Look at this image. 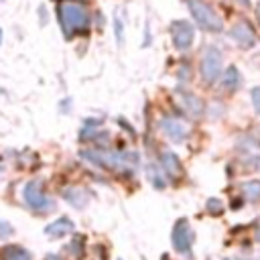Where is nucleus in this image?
<instances>
[{
	"label": "nucleus",
	"instance_id": "f257e3e1",
	"mask_svg": "<svg viewBox=\"0 0 260 260\" xmlns=\"http://www.w3.org/2000/svg\"><path fill=\"white\" fill-rule=\"evenodd\" d=\"M57 12H59L61 28L67 37L77 35V32H85L89 28V14L83 6L75 4V2H61L57 6Z\"/></svg>",
	"mask_w": 260,
	"mask_h": 260
},
{
	"label": "nucleus",
	"instance_id": "f03ea898",
	"mask_svg": "<svg viewBox=\"0 0 260 260\" xmlns=\"http://www.w3.org/2000/svg\"><path fill=\"white\" fill-rule=\"evenodd\" d=\"M81 158H87L91 165L106 167V169H122L124 165H136L138 154L136 152H116L106 148H93V150H81Z\"/></svg>",
	"mask_w": 260,
	"mask_h": 260
},
{
	"label": "nucleus",
	"instance_id": "7ed1b4c3",
	"mask_svg": "<svg viewBox=\"0 0 260 260\" xmlns=\"http://www.w3.org/2000/svg\"><path fill=\"white\" fill-rule=\"evenodd\" d=\"M187 6L191 10V16L195 18V22L209 30V32H219L221 30V18L217 16V12L203 0H187Z\"/></svg>",
	"mask_w": 260,
	"mask_h": 260
},
{
	"label": "nucleus",
	"instance_id": "20e7f679",
	"mask_svg": "<svg viewBox=\"0 0 260 260\" xmlns=\"http://www.w3.org/2000/svg\"><path fill=\"white\" fill-rule=\"evenodd\" d=\"M201 77L207 85H211L217 77H219V71H221V53L219 49L215 47H207L203 57H201Z\"/></svg>",
	"mask_w": 260,
	"mask_h": 260
},
{
	"label": "nucleus",
	"instance_id": "39448f33",
	"mask_svg": "<svg viewBox=\"0 0 260 260\" xmlns=\"http://www.w3.org/2000/svg\"><path fill=\"white\" fill-rule=\"evenodd\" d=\"M22 197L24 203L35 211H45L47 207H53V201H49V197L43 193V185L39 181H28L22 189Z\"/></svg>",
	"mask_w": 260,
	"mask_h": 260
},
{
	"label": "nucleus",
	"instance_id": "423d86ee",
	"mask_svg": "<svg viewBox=\"0 0 260 260\" xmlns=\"http://www.w3.org/2000/svg\"><path fill=\"white\" fill-rule=\"evenodd\" d=\"M173 248L177 250V252H181V254H187L189 250H191V244H193V232H191V225H189V221L183 217V219H179L177 223H175V228H173Z\"/></svg>",
	"mask_w": 260,
	"mask_h": 260
},
{
	"label": "nucleus",
	"instance_id": "0eeeda50",
	"mask_svg": "<svg viewBox=\"0 0 260 260\" xmlns=\"http://www.w3.org/2000/svg\"><path fill=\"white\" fill-rule=\"evenodd\" d=\"M171 37H173V45L179 51H185V49L191 47L193 37H195V30H193L191 22H187V20H175L171 24Z\"/></svg>",
	"mask_w": 260,
	"mask_h": 260
},
{
	"label": "nucleus",
	"instance_id": "6e6552de",
	"mask_svg": "<svg viewBox=\"0 0 260 260\" xmlns=\"http://www.w3.org/2000/svg\"><path fill=\"white\" fill-rule=\"evenodd\" d=\"M230 37L232 41H236L240 47H252L256 43V35H254V28L246 22V20H240L232 26L230 30Z\"/></svg>",
	"mask_w": 260,
	"mask_h": 260
},
{
	"label": "nucleus",
	"instance_id": "1a4fd4ad",
	"mask_svg": "<svg viewBox=\"0 0 260 260\" xmlns=\"http://www.w3.org/2000/svg\"><path fill=\"white\" fill-rule=\"evenodd\" d=\"M160 128L165 132V136L171 138L173 142H183L187 138V132H189L187 126L181 120H177V118H165V120H160Z\"/></svg>",
	"mask_w": 260,
	"mask_h": 260
},
{
	"label": "nucleus",
	"instance_id": "9d476101",
	"mask_svg": "<svg viewBox=\"0 0 260 260\" xmlns=\"http://www.w3.org/2000/svg\"><path fill=\"white\" fill-rule=\"evenodd\" d=\"M63 199L67 203H71L73 207H85L89 203V199H91V193L87 189H83V187H67L63 191Z\"/></svg>",
	"mask_w": 260,
	"mask_h": 260
},
{
	"label": "nucleus",
	"instance_id": "9b49d317",
	"mask_svg": "<svg viewBox=\"0 0 260 260\" xmlns=\"http://www.w3.org/2000/svg\"><path fill=\"white\" fill-rule=\"evenodd\" d=\"M71 230H73L71 219H67V217H59V219H55L53 223H49V225L45 228V236H49V238H61V236L69 234Z\"/></svg>",
	"mask_w": 260,
	"mask_h": 260
},
{
	"label": "nucleus",
	"instance_id": "f8f14e48",
	"mask_svg": "<svg viewBox=\"0 0 260 260\" xmlns=\"http://www.w3.org/2000/svg\"><path fill=\"white\" fill-rule=\"evenodd\" d=\"M160 167L165 169V173H167L169 177H177V175L181 173L179 156H177L175 152H171V150H165V152L160 154Z\"/></svg>",
	"mask_w": 260,
	"mask_h": 260
},
{
	"label": "nucleus",
	"instance_id": "ddd939ff",
	"mask_svg": "<svg viewBox=\"0 0 260 260\" xmlns=\"http://www.w3.org/2000/svg\"><path fill=\"white\" fill-rule=\"evenodd\" d=\"M181 104L187 110V114H191L195 118L203 114V102L193 93H181Z\"/></svg>",
	"mask_w": 260,
	"mask_h": 260
},
{
	"label": "nucleus",
	"instance_id": "4468645a",
	"mask_svg": "<svg viewBox=\"0 0 260 260\" xmlns=\"http://www.w3.org/2000/svg\"><path fill=\"white\" fill-rule=\"evenodd\" d=\"M2 260H32V256L20 246H6L2 250Z\"/></svg>",
	"mask_w": 260,
	"mask_h": 260
},
{
	"label": "nucleus",
	"instance_id": "2eb2a0df",
	"mask_svg": "<svg viewBox=\"0 0 260 260\" xmlns=\"http://www.w3.org/2000/svg\"><path fill=\"white\" fill-rule=\"evenodd\" d=\"M221 85L225 87V89H238L240 87V71L236 69V67H228L225 69V73H223V81H221Z\"/></svg>",
	"mask_w": 260,
	"mask_h": 260
},
{
	"label": "nucleus",
	"instance_id": "dca6fc26",
	"mask_svg": "<svg viewBox=\"0 0 260 260\" xmlns=\"http://www.w3.org/2000/svg\"><path fill=\"white\" fill-rule=\"evenodd\" d=\"M242 195L250 201H258L260 199V181H246L242 185Z\"/></svg>",
	"mask_w": 260,
	"mask_h": 260
},
{
	"label": "nucleus",
	"instance_id": "f3484780",
	"mask_svg": "<svg viewBox=\"0 0 260 260\" xmlns=\"http://www.w3.org/2000/svg\"><path fill=\"white\" fill-rule=\"evenodd\" d=\"M148 173H150V183H152L156 189H162V187H165V181H160L158 171H156L154 167H150V169H148Z\"/></svg>",
	"mask_w": 260,
	"mask_h": 260
},
{
	"label": "nucleus",
	"instance_id": "a211bd4d",
	"mask_svg": "<svg viewBox=\"0 0 260 260\" xmlns=\"http://www.w3.org/2000/svg\"><path fill=\"white\" fill-rule=\"evenodd\" d=\"M114 24H116V39H118V45H122L124 43V24H122V20L116 16L114 18Z\"/></svg>",
	"mask_w": 260,
	"mask_h": 260
},
{
	"label": "nucleus",
	"instance_id": "6ab92c4d",
	"mask_svg": "<svg viewBox=\"0 0 260 260\" xmlns=\"http://www.w3.org/2000/svg\"><path fill=\"white\" fill-rule=\"evenodd\" d=\"M250 98H252V106H254V110L260 114V87H254V89L250 91Z\"/></svg>",
	"mask_w": 260,
	"mask_h": 260
},
{
	"label": "nucleus",
	"instance_id": "aec40b11",
	"mask_svg": "<svg viewBox=\"0 0 260 260\" xmlns=\"http://www.w3.org/2000/svg\"><path fill=\"white\" fill-rule=\"evenodd\" d=\"M207 209H209L211 213H221V211H223L219 199H209V201H207Z\"/></svg>",
	"mask_w": 260,
	"mask_h": 260
},
{
	"label": "nucleus",
	"instance_id": "412c9836",
	"mask_svg": "<svg viewBox=\"0 0 260 260\" xmlns=\"http://www.w3.org/2000/svg\"><path fill=\"white\" fill-rule=\"evenodd\" d=\"M12 234H14L12 225H10L8 221H0V238H8V236H12Z\"/></svg>",
	"mask_w": 260,
	"mask_h": 260
},
{
	"label": "nucleus",
	"instance_id": "4be33fe9",
	"mask_svg": "<svg viewBox=\"0 0 260 260\" xmlns=\"http://www.w3.org/2000/svg\"><path fill=\"white\" fill-rule=\"evenodd\" d=\"M45 260H59V256H55V254H49Z\"/></svg>",
	"mask_w": 260,
	"mask_h": 260
},
{
	"label": "nucleus",
	"instance_id": "5701e85b",
	"mask_svg": "<svg viewBox=\"0 0 260 260\" xmlns=\"http://www.w3.org/2000/svg\"><path fill=\"white\" fill-rule=\"evenodd\" d=\"M0 43H2V30H0Z\"/></svg>",
	"mask_w": 260,
	"mask_h": 260
},
{
	"label": "nucleus",
	"instance_id": "b1692460",
	"mask_svg": "<svg viewBox=\"0 0 260 260\" xmlns=\"http://www.w3.org/2000/svg\"><path fill=\"white\" fill-rule=\"evenodd\" d=\"M232 260H244V258H232Z\"/></svg>",
	"mask_w": 260,
	"mask_h": 260
},
{
	"label": "nucleus",
	"instance_id": "393cba45",
	"mask_svg": "<svg viewBox=\"0 0 260 260\" xmlns=\"http://www.w3.org/2000/svg\"><path fill=\"white\" fill-rule=\"evenodd\" d=\"M258 240H260V232H258Z\"/></svg>",
	"mask_w": 260,
	"mask_h": 260
},
{
	"label": "nucleus",
	"instance_id": "a878e982",
	"mask_svg": "<svg viewBox=\"0 0 260 260\" xmlns=\"http://www.w3.org/2000/svg\"><path fill=\"white\" fill-rule=\"evenodd\" d=\"M258 16H260V8H258Z\"/></svg>",
	"mask_w": 260,
	"mask_h": 260
}]
</instances>
